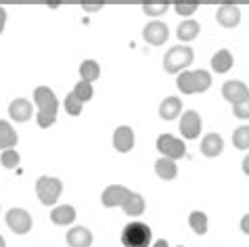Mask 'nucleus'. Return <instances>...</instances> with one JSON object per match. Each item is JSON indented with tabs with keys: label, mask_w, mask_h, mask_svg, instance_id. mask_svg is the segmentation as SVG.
<instances>
[{
	"label": "nucleus",
	"mask_w": 249,
	"mask_h": 247,
	"mask_svg": "<svg viewBox=\"0 0 249 247\" xmlns=\"http://www.w3.org/2000/svg\"><path fill=\"white\" fill-rule=\"evenodd\" d=\"M176 86L182 94H197L205 92L212 86V75L205 70H195V71H182L176 80Z\"/></svg>",
	"instance_id": "1"
},
{
	"label": "nucleus",
	"mask_w": 249,
	"mask_h": 247,
	"mask_svg": "<svg viewBox=\"0 0 249 247\" xmlns=\"http://www.w3.org/2000/svg\"><path fill=\"white\" fill-rule=\"evenodd\" d=\"M193 59H195V53H193L191 46H186V44L174 46V49H170L163 54V70L168 73H178L186 70L193 63Z\"/></svg>",
	"instance_id": "2"
},
{
	"label": "nucleus",
	"mask_w": 249,
	"mask_h": 247,
	"mask_svg": "<svg viewBox=\"0 0 249 247\" xmlns=\"http://www.w3.org/2000/svg\"><path fill=\"white\" fill-rule=\"evenodd\" d=\"M153 241V232L144 222H130L122 230V243L126 247H149Z\"/></svg>",
	"instance_id": "3"
},
{
	"label": "nucleus",
	"mask_w": 249,
	"mask_h": 247,
	"mask_svg": "<svg viewBox=\"0 0 249 247\" xmlns=\"http://www.w3.org/2000/svg\"><path fill=\"white\" fill-rule=\"evenodd\" d=\"M63 193V182L54 176H40L36 180V195L40 199V203L53 205L57 203V199Z\"/></svg>",
	"instance_id": "4"
},
{
	"label": "nucleus",
	"mask_w": 249,
	"mask_h": 247,
	"mask_svg": "<svg viewBox=\"0 0 249 247\" xmlns=\"http://www.w3.org/2000/svg\"><path fill=\"white\" fill-rule=\"evenodd\" d=\"M157 151L163 157H168V159L176 161V159H180V157L186 155V145H184L180 139H176L174 134H161L157 139Z\"/></svg>",
	"instance_id": "5"
},
{
	"label": "nucleus",
	"mask_w": 249,
	"mask_h": 247,
	"mask_svg": "<svg viewBox=\"0 0 249 247\" xmlns=\"http://www.w3.org/2000/svg\"><path fill=\"white\" fill-rule=\"evenodd\" d=\"M6 226L15 232V235H27L32 229V216H30V212H25L23 208H13L6 212Z\"/></svg>",
	"instance_id": "6"
},
{
	"label": "nucleus",
	"mask_w": 249,
	"mask_h": 247,
	"mask_svg": "<svg viewBox=\"0 0 249 247\" xmlns=\"http://www.w3.org/2000/svg\"><path fill=\"white\" fill-rule=\"evenodd\" d=\"M34 103L38 105V111H42V113L57 115L59 111V99L48 86H38L34 90Z\"/></svg>",
	"instance_id": "7"
},
{
	"label": "nucleus",
	"mask_w": 249,
	"mask_h": 247,
	"mask_svg": "<svg viewBox=\"0 0 249 247\" xmlns=\"http://www.w3.org/2000/svg\"><path fill=\"white\" fill-rule=\"evenodd\" d=\"M142 38H144V42L147 44H153V46H161L168 42V38H170V30H168V25H165L163 21H151L144 25V30H142Z\"/></svg>",
	"instance_id": "8"
},
{
	"label": "nucleus",
	"mask_w": 249,
	"mask_h": 247,
	"mask_svg": "<svg viewBox=\"0 0 249 247\" xmlns=\"http://www.w3.org/2000/svg\"><path fill=\"white\" fill-rule=\"evenodd\" d=\"M130 193H132V191H128L126 187H122V184H111V187H107L103 191L101 201L105 208H117V205L122 208V205L126 203V199L130 197Z\"/></svg>",
	"instance_id": "9"
},
{
	"label": "nucleus",
	"mask_w": 249,
	"mask_h": 247,
	"mask_svg": "<svg viewBox=\"0 0 249 247\" xmlns=\"http://www.w3.org/2000/svg\"><path fill=\"white\" fill-rule=\"evenodd\" d=\"M222 97L231 103V105H239L241 101L249 97V88L239 80H228L222 86Z\"/></svg>",
	"instance_id": "10"
},
{
	"label": "nucleus",
	"mask_w": 249,
	"mask_h": 247,
	"mask_svg": "<svg viewBox=\"0 0 249 247\" xmlns=\"http://www.w3.org/2000/svg\"><path fill=\"white\" fill-rule=\"evenodd\" d=\"M180 132L184 139H197L201 134V115L197 111H184V115L180 118Z\"/></svg>",
	"instance_id": "11"
},
{
	"label": "nucleus",
	"mask_w": 249,
	"mask_h": 247,
	"mask_svg": "<svg viewBox=\"0 0 249 247\" xmlns=\"http://www.w3.org/2000/svg\"><path fill=\"white\" fill-rule=\"evenodd\" d=\"M113 147L115 151H120V153H128V151H132L134 147V132L130 126H120L115 128L113 132Z\"/></svg>",
	"instance_id": "12"
},
{
	"label": "nucleus",
	"mask_w": 249,
	"mask_h": 247,
	"mask_svg": "<svg viewBox=\"0 0 249 247\" xmlns=\"http://www.w3.org/2000/svg\"><path fill=\"white\" fill-rule=\"evenodd\" d=\"M65 241L69 247H90L92 245V232L86 226H73L67 230Z\"/></svg>",
	"instance_id": "13"
},
{
	"label": "nucleus",
	"mask_w": 249,
	"mask_h": 247,
	"mask_svg": "<svg viewBox=\"0 0 249 247\" xmlns=\"http://www.w3.org/2000/svg\"><path fill=\"white\" fill-rule=\"evenodd\" d=\"M216 19L222 27H234L241 21V11L237 4H222L216 11Z\"/></svg>",
	"instance_id": "14"
},
{
	"label": "nucleus",
	"mask_w": 249,
	"mask_h": 247,
	"mask_svg": "<svg viewBox=\"0 0 249 247\" xmlns=\"http://www.w3.org/2000/svg\"><path fill=\"white\" fill-rule=\"evenodd\" d=\"M199 149H201V153L205 157H218L220 153H222V149H224V141H222V136L220 134L210 132V134H205L201 139Z\"/></svg>",
	"instance_id": "15"
},
{
	"label": "nucleus",
	"mask_w": 249,
	"mask_h": 247,
	"mask_svg": "<svg viewBox=\"0 0 249 247\" xmlns=\"http://www.w3.org/2000/svg\"><path fill=\"white\" fill-rule=\"evenodd\" d=\"M9 115L15 122H27L34 115V107L27 99H15L9 105Z\"/></svg>",
	"instance_id": "16"
},
{
	"label": "nucleus",
	"mask_w": 249,
	"mask_h": 247,
	"mask_svg": "<svg viewBox=\"0 0 249 247\" xmlns=\"http://www.w3.org/2000/svg\"><path fill=\"white\" fill-rule=\"evenodd\" d=\"M182 113V101L178 97H168L161 101V105H159V115H161V120H176L178 115Z\"/></svg>",
	"instance_id": "17"
},
{
	"label": "nucleus",
	"mask_w": 249,
	"mask_h": 247,
	"mask_svg": "<svg viewBox=\"0 0 249 247\" xmlns=\"http://www.w3.org/2000/svg\"><path fill=\"white\" fill-rule=\"evenodd\" d=\"M19 141L17 136V130L11 126L6 120H0V149L6 151V149H15Z\"/></svg>",
	"instance_id": "18"
},
{
	"label": "nucleus",
	"mask_w": 249,
	"mask_h": 247,
	"mask_svg": "<svg viewBox=\"0 0 249 247\" xmlns=\"http://www.w3.org/2000/svg\"><path fill=\"white\" fill-rule=\"evenodd\" d=\"M232 63H234V59H232L231 51H226V49L213 53V57H212V70L218 71V73L231 71L232 70Z\"/></svg>",
	"instance_id": "19"
},
{
	"label": "nucleus",
	"mask_w": 249,
	"mask_h": 247,
	"mask_svg": "<svg viewBox=\"0 0 249 247\" xmlns=\"http://www.w3.org/2000/svg\"><path fill=\"white\" fill-rule=\"evenodd\" d=\"M75 220V210L71 205H59L51 212V222L57 226H67Z\"/></svg>",
	"instance_id": "20"
},
{
	"label": "nucleus",
	"mask_w": 249,
	"mask_h": 247,
	"mask_svg": "<svg viewBox=\"0 0 249 247\" xmlns=\"http://www.w3.org/2000/svg\"><path fill=\"white\" fill-rule=\"evenodd\" d=\"M155 172L159 178H163V180H174L178 174V166H176V161L168 159V157H159L155 161Z\"/></svg>",
	"instance_id": "21"
},
{
	"label": "nucleus",
	"mask_w": 249,
	"mask_h": 247,
	"mask_svg": "<svg viewBox=\"0 0 249 247\" xmlns=\"http://www.w3.org/2000/svg\"><path fill=\"white\" fill-rule=\"evenodd\" d=\"M199 25L195 19H184V21L178 25V30H176V34H178V38L182 40V42H191V40H195L197 36H199Z\"/></svg>",
	"instance_id": "22"
},
{
	"label": "nucleus",
	"mask_w": 249,
	"mask_h": 247,
	"mask_svg": "<svg viewBox=\"0 0 249 247\" xmlns=\"http://www.w3.org/2000/svg\"><path fill=\"white\" fill-rule=\"evenodd\" d=\"M99 75H101V67H99V63H96L94 59L82 61V65H80V78H82V82H88V84H92V82L99 78Z\"/></svg>",
	"instance_id": "23"
},
{
	"label": "nucleus",
	"mask_w": 249,
	"mask_h": 247,
	"mask_svg": "<svg viewBox=\"0 0 249 247\" xmlns=\"http://www.w3.org/2000/svg\"><path fill=\"white\" fill-rule=\"evenodd\" d=\"M122 208L128 216H141L144 212V197L141 193H130V197L126 199V203Z\"/></svg>",
	"instance_id": "24"
},
{
	"label": "nucleus",
	"mask_w": 249,
	"mask_h": 247,
	"mask_svg": "<svg viewBox=\"0 0 249 247\" xmlns=\"http://www.w3.org/2000/svg\"><path fill=\"white\" fill-rule=\"evenodd\" d=\"M170 9V0H144L142 2V11L149 17H159Z\"/></svg>",
	"instance_id": "25"
},
{
	"label": "nucleus",
	"mask_w": 249,
	"mask_h": 247,
	"mask_svg": "<svg viewBox=\"0 0 249 247\" xmlns=\"http://www.w3.org/2000/svg\"><path fill=\"white\" fill-rule=\"evenodd\" d=\"M189 224H191V229L197 232V235H205L207 232V216L203 214V212H191V216H189Z\"/></svg>",
	"instance_id": "26"
},
{
	"label": "nucleus",
	"mask_w": 249,
	"mask_h": 247,
	"mask_svg": "<svg viewBox=\"0 0 249 247\" xmlns=\"http://www.w3.org/2000/svg\"><path fill=\"white\" fill-rule=\"evenodd\" d=\"M75 97H78V101L84 105L86 101H90L92 99V94H94V88H92V84H88V82H78V84L73 86V90H71Z\"/></svg>",
	"instance_id": "27"
},
{
	"label": "nucleus",
	"mask_w": 249,
	"mask_h": 247,
	"mask_svg": "<svg viewBox=\"0 0 249 247\" xmlns=\"http://www.w3.org/2000/svg\"><path fill=\"white\" fill-rule=\"evenodd\" d=\"M232 145L241 149V151H245L249 149V126H241L234 130V134H232Z\"/></svg>",
	"instance_id": "28"
},
{
	"label": "nucleus",
	"mask_w": 249,
	"mask_h": 247,
	"mask_svg": "<svg viewBox=\"0 0 249 247\" xmlns=\"http://www.w3.org/2000/svg\"><path fill=\"white\" fill-rule=\"evenodd\" d=\"M174 9H176L178 15L189 17V15H193V13L199 9V2H197V0H176V2H174Z\"/></svg>",
	"instance_id": "29"
},
{
	"label": "nucleus",
	"mask_w": 249,
	"mask_h": 247,
	"mask_svg": "<svg viewBox=\"0 0 249 247\" xmlns=\"http://www.w3.org/2000/svg\"><path fill=\"white\" fill-rule=\"evenodd\" d=\"M19 159H21V157H19L17 149H6V151H2V155H0V161H2L4 168H17Z\"/></svg>",
	"instance_id": "30"
},
{
	"label": "nucleus",
	"mask_w": 249,
	"mask_h": 247,
	"mask_svg": "<svg viewBox=\"0 0 249 247\" xmlns=\"http://www.w3.org/2000/svg\"><path fill=\"white\" fill-rule=\"evenodd\" d=\"M65 111L69 115H80L82 113V103L78 101V97H75L73 92H69L65 97Z\"/></svg>",
	"instance_id": "31"
},
{
	"label": "nucleus",
	"mask_w": 249,
	"mask_h": 247,
	"mask_svg": "<svg viewBox=\"0 0 249 247\" xmlns=\"http://www.w3.org/2000/svg\"><path fill=\"white\" fill-rule=\"evenodd\" d=\"M232 113L239 120H249V97L245 101H241L239 105H232Z\"/></svg>",
	"instance_id": "32"
},
{
	"label": "nucleus",
	"mask_w": 249,
	"mask_h": 247,
	"mask_svg": "<svg viewBox=\"0 0 249 247\" xmlns=\"http://www.w3.org/2000/svg\"><path fill=\"white\" fill-rule=\"evenodd\" d=\"M36 122H38L40 128H51L53 124L57 122V115H48V113L38 111V113H36Z\"/></svg>",
	"instance_id": "33"
},
{
	"label": "nucleus",
	"mask_w": 249,
	"mask_h": 247,
	"mask_svg": "<svg viewBox=\"0 0 249 247\" xmlns=\"http://www.w3.org/2000/svg\"><path fill=\"white\" fill-rule=\"evenodd\" d=\"M103 6V2H82V9L84 11H99Z\"/></svg>",
	"instance_id": "34"
},
{
	"label": "nucleus",
	"mask_w": 249,
	"mask_h": 247,
	"mask_svg": "<svg viewBox=\"0 0 249 247\" xmlns=\"http://www.w3.org/2000/svg\"><path fill=\"white\" fill-rule=\"evenodd\" d=\"M241 230H243L245 235H249V214H245L241 218Z\"/></svg>",
	"instance_id": "35"
},
{
	"label": "nucleus",
	"mask_w": 249,
	"mask_h": 247,
	"mask_svg": "<svg viewBox=\"0 0 249 247\" xmlns=\"http://www.w3.org/2000/svg\"><path fill=\"white\" fill-rule=\"evenodd\" d=\"M4 23H6V11L4 6H0V34L4 32Z\"/></svg>",
	"instance_id": "36"
},
{
	"label": "nucleus",
	"mask_w": 249,
	"mask_h": 247,
	"mask_svg": "<svg viewBox=\"0 0 249 247\" xmlns=\"http://www.w3.org/2000/svg\"><path fill=\"white\" fill-rule=\"evenodd\" d=\"M151 247H170V243L165 241V239H157V241H155L153 245H151Z\"/></svg>",
	"instance_id": "37"
},
{
	"label": "nucleus",
	"mask_w": 249,
	"mask_h": 247,
	"mask_svg": "<svg viewBox=\"0 0 249 247\" xmlns=\"http://www.w3.org/2000/svg\"><path fill=\"white\" fill-rule=\"evenodd\" d=\"M243 172L249 176V153L245 155V159H243Z\"/></svg>",
	"instance_id": "38"
},
{
	"label": "nucleus",
	"mask_w": 249,
	"mask_h": 247,
	"mask_svg": "<svg viewBox=\"0 0 249 247\" xmlns=\"http://www.w3.org/2000/svg\"><path fill=\"white\" fill-rule=\"evenodd\" d=\"M0 247H6V241H4V237L0 235Z\"/></svg>",
	"instance_id": "39"
},
{
	"label": "nucleus",
	"mask_w": 249,
	"mask_h": 247,
	"mask_svg": "<svg viewBox=\"0 0 249 247\" xmlns=\"http://www.w3.org/2000/svg\"><path fill=\"white\" fill-rule=\"evenodd\" d=\"M178 247H184V245H178Z\"/></svg>",
	"instance_id": "40"
}]
</instances>
